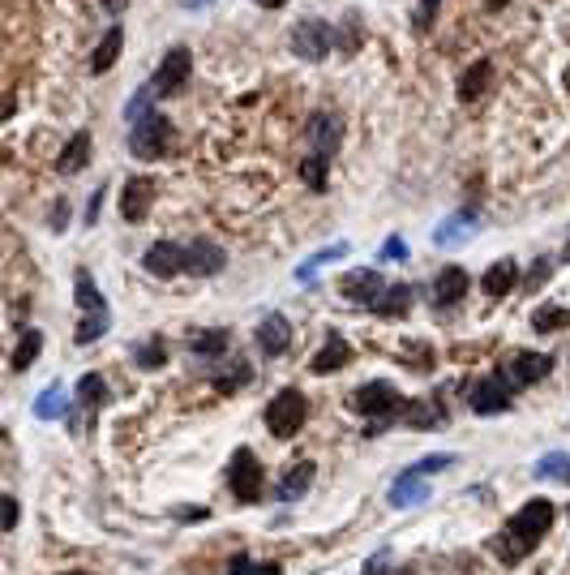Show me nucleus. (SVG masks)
<instances>
[{
	"label": "nucleus",
	"instance_id": "f257e3e1",
	"mask_svg": "<svg viewBox=\"0 0 570 575\" xmlns=\"http://www.w3.org/2000/svg\"><path fill=\"white\" fill-rule=\"evenodd\" d=\"M554 503H545V498H532L527 507H519V515L506 524V537L498 541V554H502L506 562H519L527 559L532 550L540 545V537L554 528Z\"/></svg>",
	"mask_w": 570,
	"mask_h": 575
},
{
	"label": "nucleus",
	"instance_id": "f03ea898",
	"mask_svg": "<svg viewBox=\"0 0 570 575\" xmlns=\"http://www.w3.org/2000/svg\"><path fill=\"white\" fill-rule=\"evenodd\" d=\"M352 408L365 412V417H374L369 434H382V429H391L394 421H399L404 399H399V391H394L391 382H365V387H356V395H352Z\"/></svg>",
	"mask_w": 570,
	"mask_h": 575
},
{
	"label": "nucleus",
	"instance_id": "7ed1b4c3",
	"mask_svg": "<svg viewBox=\"0 0 570 575\" xmlns=\"http://www.w3.org/2000/svg\"><path fill=\"white\" fill-rule=\"evenodd\" d=\"M305 417H309V399H305V391L283 387V391L271 399V408H266V429H271L275 438H296V429L305 426Z\"/></svg>",
	"mask_w": 570,
	"mask_h": 575
},
{
	"label": "nucleus",
	"instance_id": "20e7f679",
	"mask_svg": "<svg viewBox=\"0 0 570 575\" xmlns=\"http://www.w3.org/2000/svg\"><path fill=\"white\" fill-rule=\"evenodd\" d=\"M330 48H339V34H335L330 22H322V17H305V22H296L292 26V52L300 56V61L318 65V61L330 56Z\"/></svg>",
	"mask_w": 570,
	"mask_h": 575
},
{
	"label": "nucleus",
	"instance_id": "39448f33",
	"mask_svg": "<svg viewBox=\"0 0 570 575\" xmlns=\"http://www.w3.org/2000/svg\"><path fill=\"white\" fill-rule=\"evenodd\" d=\"M167 150V116L163 112H147L142 120H133L129 129V155L133 159H159Z\"/></svg>",
	"mask_w": 570,
	"mask_h": 575
},
{
	"label": "nucleus",
	"instance_id": "423d86ee",
	"mask_svg": "<svg viewBox=\"0 0 570 575\" xmlns=\"http://www.w3.org/2000/svg\"><path fill=\"white\" fill-rule=\"evenodd\" d=\"M189 73H194V52L176 43V48H167V56L159 61V69H155L150 86H155V95H176V91H185Z\"/></svg>",
	"mask_w": 570,
	"mask_h": 575
},
{
	"label": "nucleus",
	"instance_id": "0eeeda50",
	"mask_svg": "<svg viewBox=\"0 0 570 575\" xmlns=\"http://www.w3.org/2000/svg\"><path fill=\"white\" fill-rule=\"evenodd\" d=\"M232 494H236V503H258L261 498V464L258 455L249 451V446H241L236 455H232Z\"/></svg>",
	"mask_w": 570,
	"mask_h": 575
},
{
	"label": "nucleus",
	"instance_id": "6e6552de",
	"mask_svg": "<svg viewBox=\"0 0 570 575\" xmlns=\"http://www.w3.org/2000/svg\"><path fill=\"white\" fill-rule=\"evenodd\" d=\"M510 382H506V374L498 369V374H489V379H480L472 387V395H468V404H472V412H480V417H493V412H506L510 408Z\"/></svg>",
	"mask_w": 570,
	"mask_h": 575
},
{
	"label": "nucleus",
	"instance_id": "1a4fd4ad",
	"mask_svg": "<svg viewBox=\"0 0 570 575\" xmlns=\"http://www.w3.org/2000/svg\"><path fill=\"white\" fill-rule=\"evenodd\" d=\"M502 374L510 387H532V382L554 374V357H545V352H515V357L502 365Z\"/></svg>",
	"mask_w": 570,
	"mask_h": 575
},
{
	"label": "nucleus",
	"instance_id": "9d476101",
	"mask_svg": "<svg viewBox=\"0 0 570 575\" xmlns=\"http://www.w3.org/2000/svg\"><path fill=\"white\" fill-rule=\"evenodd\" d=\"M343 142V116L335 112H318L309 120V155H322V159H335V150Z\"/></svg>",
	"mask_w": 570,
	"mask_h": 575
},
{
	"label": "nucleus",
	"instance_id": "9b49d317",
	"mask_svg": "<svg viewBox=\"0 0 570 575\" xmlns=\"http://www.w3.org/2000/svg\"><path fill=\"white\" fill-rule=\"evenodd\" d=\"M185 263H189V254H185L176 241H155V245L142 254V266H147L150 275H159V280H172V275H180V271H185Z\"/></svg>",
	"mask_w": 570,
	"mask_h": 575
},
{
	"label": "nucleus",
	"instance_id": "f8f14e48",
	"mask_svg": "<svg viewBox=\"0 0 570 575\" xmlns=\"http://www.w3.org/2000/svg\"><path fill=\"white\" fill-rule=\"evenodd\" d=\"M399 421H404L407 429H442L451 421V412H446V404H442L438 395H429V399L404 404V408H399Z\"/></svg>",
	"mask_w": 570,
	"mask_h": 575
},
{
	"label": "nucleus",
	"instance_id": "ddd939ff",
	"mask_svg": "<svg viewBox=\"0 0 570 575\" xmlns=\"http://www.w3.org/2000/svg\"><path fill=\"white\" fill-rule=\"evenodd\" d=\"M339 292L347 301H356V305H374L377 296L386 292V283H382V275H377L374 266H360V271H347L339 280Z\"/></svg>",
	"mask_w": 570,
	"mask_h": 575
},
{
	"label": "nucleus",
	"instance_id": "4468645a",
	"mask_svg": "<svg viewBox=\"0 0 570 575\" xmlns=\"http://www.w3.org/2000/svg\"><path fill=\"white\" fill-rule=\"evenodd\" d=\"M150 202H155V181L150 177H133L125 185V194H120V215H125V224H142L150 215Z\"/></svg>",
	"mask_w": 570,
	"mask_h": 575
},
{
	"label": "nucleus",
	"instance_id": "2eb2a0df",
	"mask_svg": "<svg viewBox=\"0 0 570 575\" xmlns=\"http://www.w3.org/2000/svg\"><path fill=\"white\" fill-rule=\"evenodd\" d=\"M258 348L266 357H283L288 348H292V322L283 318V313H271V318H261L258 322Z\"/></svg>",
	"mask_w": 570,
	"mask_h": 575
},
{
	"label": "nucleus",
	"instance_id": "dca6fc26",
	"mask_svg": "<svg viewBox=\"0 0 570 575\" xmlns=\"http://www.w3.org/2000/svg\"><path fill=\"white\" fill-rule=\"evenodd\" d=\"M185 254H189L185 271H189V275H197V280H206V275H219V271L228 266V254L214 245V241H194V245L185 249Z\"/></svg>",
	"mask_w": 570,
	"mask_h": 575
},
{
	"label": "nucleus",
	"instance_id": "f3484780",
	"mask_svg": "<svg viewBox=\"0 0 570 575\" xmlns=\"http://www.w3.org/2000/svg\"><path fill=\"white\" fill-rule=\"evenodd\" d=\"M253 379V365L244 361V357H219V361L211 365V382H214V391H241L244 382Z\"/></svg>",
	"mask_w": 570,
	"mask_h": 575
},
{
	"label": "nucleus",
	"instance_id": "a211bd4d",
	"mask_svg": "<svg viewBox=\"0 0 570 575\" xmlns=\"http://www.w3.org/2000/svg\"><path fill=\"white\" fill-rule=\"evenodd\" d=\"M421 503H429V485L416 468H407L391 485V507H421Z\"/></svg>",
	"mask_w": 570,
	"mask_h": 575
},
{
	"label": "nucleus",
	"instance_id": "6ab92c4d",
	"mask_svg": "<svg viewBox=\"0 0 570 575\" xmlns=\"http://www.w3.org/2000/svg\"><path fill=\"white\" fill-rule=\"evenodd\" d=\"M519 280H523L519 263H515V258H502V263H493L485 275H480V288H485L489 296H506V292L519 288Z\"/></svg>",
	"mask_w": 570,
	"mask_h": 575
},
{
	"label": "nucleus",
	"instance_id": "aec40b11",
	"mask_svg": "<svg viewBox=\"0 0 570 575\" xmlns=\"http://www.w3.org/2000/svg\"><path fill=\"white\" fill-rule=\"evenodd\" d=\"M468 296V271L463 266H446L438 280H433V301L438 305H459Z\"/></svg>",
	"mask_w": 570,
	"mask_h": 575
},
{
	"label": "nucleus",
	"instance_id": "412c9836",
	"mask_svg": "<svg viewBox=\"0 0 570 575\" xmlns=\"http://www.w3.org/2000/svg\"><path fill=\"white\" fill-rule=\"evenodd\" d=\"M309 485H313V464L300 460V464H292V468L279 477L275 494L283 498V503H296V498H305V494H309Z\"/></svg>",
	"mask_w": 570,
	"mask_h": 575
},
{
	"label": "nucleus",
	"instance_id": "4be33fe9",
	"mask_svg": "<svg viewBox=\"0 0 570 575\" xmlns=\"http://www.w3.org/2000/svg\"><path fill=\"white\" fill-rule=\"evenodd\" d=\"M86 164H90V133L78 129L73 138H69V147L61 150V159H56V172H61V177H73V172H81Z\"/></svg>",
	"mask_w": 570,
	"mask_h": 575
},
{
	"label": "nucleus",
	"instance_id": "5701e85b",
	"mask_svg": "<svg viewBox=\"0 0 570 575\" xmlns=\"http://www.w3.org/2000/svg\"><path fill=\"white\" fill-rule=\"evenodd\" d=\"M232 348V331H197V335H189V352L194 357H211V361H219V357H228Z\"/></svg>",
	"mask_w": 570,
	"mask_h": 575
},
{
	"label": "nucleus",
	"instance_id": "b1692460",
	"mask_svg": "<svg viewBox=\"0 0 570 575\" xmlns=\"http://www.w3.org/2000/svg\"><path fill=\"white\" fill-rule=\"evenodd\" d=\"M407 305H412V283H386V292L374 301L377 318H404Z\"/></svg>",
	"mask_w": 570,
	"mask_h": 575
},
{
	"label": "nucleus",
	"instance_id": "393cba45",
	"mask_svg": "<svg viewBox=\"0 0 570 575\" xmlns=\"http://www.w3.org/2000/svg\"><path fill=\"white\" fill-rule=\"evenodd\" d=\"M347 361H352V344H343L339 335H330L322 344V352L313 357V374H335V369H343Z\"/></svg>",
	"mask_w": 570,
	"mask_h": 575
},
{
	"label": "nucleus",
	"instance_id": "a878e982",
	"mask_svg": "<svg viewBox=\"0 0 570 575\" xmlns=\"http://www.w3.org/2000/svg\"><path fill=\"white\" fill-rule=\"evenodd\" d=\"M476 228H480V219L463 211V215H455V219H446V224L433 232V245H459V241H468Z\"/></svg>",
	"mask_w": 570,
	"mask_h": 575
},
{
	"label": "nucleus",
	"instance_id": "bb28decb",
	"mask_svg": "<svg viewBox=\"0 0 570 575\" xmlns=\"http://www.w3.org/2000/svg\"><path fill=\"white\" fill-rule=\"evenodd\" d=\"M489 78H493V65H489V61H476V65L459 78V99H463V103H476V99L485 95Z\"/></svg>",
	"mask_w": 570,
	"mask_h": 575
},
{
	"label": "nucleus",
	"instance_id": "cd10ccee",
	"mask_svg": "<svg viewBox=\"0 0 570 575\" xmlns=\"http://www.w3.org/2000/svg\"><path fill=\"white\" fill-rule=\"evenodd\" d=\"M120 43H125V31L112 26V31L103 34V43L95 48V56H90V73H108L116 65V56H120Z\"/></svg>",
	"mask_w": 570,
	"mask_h": 575
},
{
	"label": "nucleus",
	"instance_id": "c85d7f7f",
	"mask_svg": "<svg viewBox=\"0 0 570 575\" xmlns=\"http://www.w3.org/2000/svg\"><path fill=\"white\" fill-rule=\"evenodd\" d=\"M343 254H347V241H335V245H326V249H318L309 263H300L296 266V280H313L322 266H330V263H339Z\"/></svg>",
	"mask_w": 570,
	"mask_h": 575
},
{
	"label": "nucleus",
	"instance_id": "c756f323",
	"mask_svg": "<svg viewBox=\"0 0 570 575\" xmlns=\"http://www.w3.org/2000/svg\"><path fill=\"white\" fill-rule=\"evenodd\" d=\"M73 296H78V305H81L86 313L108 310V301H103V292L95 288V280H90V271H78V288H73Z\"/></svg>",
	"mask_w": 570,
	"mask_h": 575
},
{
	"label": "nucleus",
	"instance_id": "7c9ffc66",
	"mask_svg": "<svg viewBox=\"0 0 570 575\" xmlns=\"http://www.w3.org/2000/svg\"><path fill=\"white\" fill-rule=\"evenodd\" d=\"M39 348H43V335H39L34 327L22 331V340H17V348H14V369H17V374H22V369L39 357Z\"/></svg>",
	"mask_w": 570,
	"mask_h": 575
},
{
	"label": "nucleus",
	"instance_id": "2f4dec72",
	"mask_svg": "<svg viewBox=\"0 0 570 575\" xmlns=\"http://www.w3.org/2000/svg\"><path fill=\"white\" fill-rule=\"evenodd\" d=\"M61 412H69L65 408V387H48V391L34 399V417H39V421H52V417H61Z\"/></svg>",
	"mask_w": 570,
	"mask_h": 575
},
{
	"label": "nucleus",
	"instance_id": "473e14b6",
	"mask_svg": "<svg viewBox=\"0 0 570 575\" xmlns=\"http://www.w3.org/2000/svg\"><path fill=\"white\" fill-rule=\"evenodd\" d=\"M570 322V310H562V305H540L537 313H532V327L540 331V335H549V331H562Z\"/></svg>",
	"mask_w": 570,
	"mask_h": 575
},
{
	"label": "nucleus",
	"instance_id": "72a5a7b5",
	"mask_svg": "<svg viewBox=\"0 0 570 575\" xmlns=\"http://www.w3.org/2000/svg\"><path fill=\"white\" fill-rule=\"evenodd\" d=\"M78 399L86 404V408H99V404L108 399V382H103V374H86V379L78 382Z\"/></svg>",
	"mask_w": 570,
	"mask_h": 575
},
{
	"label": "nucleus",
	"instance_id": "f704fd0d",
	"mask_svg": "<svg viewBox=\"0 0 570 575\" xmlns=\"http://www.w3.org/2000/svg\"><path fill=\"white\" fill-rule=\"evenodd\" d=\"M108 331V310H99V313H81V322H78V344H95L99 335Z\"/></svg>",
	"mask_w": 570,
	"mask_h": 575
},
{
	"label": "nucleus",
	"instance_id": "c9c22d12",
	"mask_svg": "<svg viewBox=\"0 0 570 575\" xmlns=\"http://www.w3.org/2000/svg\"><path fill=\"white\" fill-rule=\"evenodd\" d=\"M326 168H330V159H322V155H309L300 164V177H305V185H309L313 194H326Z\"/></svg>",
	"mask_w": 570,
	"mask_h": 575
},
{
	"label": "nucleus",
	"instance_id": "e433bc0d",
	"mask_svg": "<svg viewBox=\"0 0 570 575\" xmlns=\"http://www.w3.org/2000/svg\"><path fill=\"white\" fill-rule=\"evenodd\" d=\"M537 477L540 481H566L570 477V455H562V451H557V455H545V460L537 464Z\"/></svg>",
	"mask_w": 570,
	"mask_h": 575
},
{
	"label": "nucleus",
	"instance_id": "4c0bfd02",
	"mask_svg": "<svg viewBox=\"0 0 570 575\" xmlns=\"http://www.w3.org/2000/svg\"><path fill=\"white\" fill-rule=\"evenodd\" d=\"M228 575H283V567L279 562H253V559H236L228 562Z\"/></svg>",
	"mask_w": 570,
	"mask_h": 575
},
{
	"label": "nucleus",
	"instance_id": "58836bf2",
	"mask_svg": "<svg viewBox=\"0 0 570 575\" xmlns=\"http://www.w3.org/2000/svg\"><path fill=\"white\" fill-rule=\"evenodd\" d=\"M133 361L142 365V369H163V340H147L142 348H133Z\"/></svg>",
	"mask_w": 570,
	"mask_h": 575
},
{
	"label": "nucleus",
	"instance_id": "ea45409f",
	"mask_svg": "<svg viewBox=\"0 0 570 575\" xmlns=\"http://www.w3.org/2000/svg\"><path fill=\"white\" fill-rule=\"evenodd\" d=\"M438 9H442V0H421V9H416V22H412V26H416V31H433V22H438Z\"/></svg>",
	"mask_w": 570,
	"mask_h": 575
},
{
	"label": "nucleus",
	"instance_id": "a19ab883",
	"mask_svg": "<svg viewBox=\"0 0 570 575\" xmlns=\"http://www.w3.org/2000/svg\"><path fill=\"white\" fill-rule=\"evenodd\" d=\"M549 275H554V263H549V258H537V266L527 271V288H540Z\"/></svg>",
	"mask_w": 570,
	"mask_h": 575
},
{
	"label": "nucleus",
	"instance_id": "79ce46f5",
	"mask_svg": "<svg viewBox=\"0 0 570 575\" xmlns=\"http://www.w3.org/2000/svg\"><path fill=\"white\" fill-rule=\"evenodd\" d=\"M382 258H386V263H404V258H407V245H404V236H391V241H386V245H382Z\"/></svg>",
	"mask_w": 570,
	"mask_h": 575
},
{
	"label": "nucleus",
	"instance_id": "37998d69",
	"mask_svg": "<svg viewBox=\"0 0 570 575\" xmlns=\"http://www.w3.org/2000/svg\"><path fill=\"white\" fill-rule=\"evenodd\" d=\"M446 464H455V455H429V460L416 464V473H421V477H429V473H442Z\"/></svg>",
	"mask_w": 570,
	"mask_h": 575
},
{
	"label": "nucleus",
	"instance_id": "c03bdc74",
	"mask_svg": "<svg viewBox=\"0 0 570 575\" xmlns=\"http://www.w3.org/2000/svg\"><path fill=\"white\" fill-rule=\"evenodd\" d=\"M65 211H69V202H65V197H56V206H52V228H56V232L65 228Z\"/></svg>",
	"mask_w": 570,
	"mask_h": 575
},
{
	"label": "nucleus",
	"instance_id": "a18cd8bd",
	"mask_svg": "<svg viewBox=\"0 0 570 575\" xmlns=\"http://www.w3.org/2000/svg\"><path fill=\"white\" fill-rule=\"evenodd\" d=\"M103 194H108V189H95V194H90V206H86V224H95V219H99V206H103Z\"/></svg>",
	"mask_w": 570,
	"mask_h": 575
},
{
	"label": "nucleus",
	"instance_id": "49530a36",
	"mask_svg": "<svg viewBox=\"0 0 570 575\" xmlns=\"http://www.w3.org/2000/svg\"><path fill=\"white\" fill-rule=\"evenodd\" d=\"M5 528H17V503L5 498Z\"/></svg>",
	"mask_w": 570,
	"mask_h": 575
},
{
	"label": "nucleus",
	"instance_id": "de8ad7c7",
	"mask_svg": "<svg viewBox=\"0 0 570 575\" xmlns=\"http://www.w3.org/2000/svg\"><path fill=\"white\" fill-rule=\"evenodd\" d=\"M365 575H386V559H369L365 562Z\"/></svg>",
	"mask_w": 570,
	"mask_h": 575
},
{
	"label": "nucleus",
	"instance_id": "09e8293b",
	"mask_svg": "<svg viewBox=\"0 0 570 575\" xmlns=\"http://www.w3.org/2000/svg\"><path fill=\"white\" fill-rule=\"evenodd\" d=\"M261 9H283V5H288V0H258Z\"/></svg>",
	"mask_w": 570,
	"mask_h": 575
},
{
	"label": "nucleus",
	"instance_id": "8fccbe9b",
	"mask_svg": "<svg viewBox=\"0 0 570 575\" xmlns=\"http://www.w3.org/2000/svg\"><path fill=\"white\" fill-rule=\"evenodd\" d=\"M103 5H108L112 14H120V5H125V0H103Z\"/></svg>",
	"mask_w": 570,
	"mask_h": 575
},
{
	"label": "nucleus",
	"instance_id": "3c124183",
	"mask_svg": "<svg viewBox=\"0 0 570 575\" xmlns=\"http://www.w3.org/2000/svg\"><path fill=\"white\" fill-rule=\"evenodd\" d=\"M69 575H90V571H69Z\"/></svg>",
	"mask_w": 570,
	"mask_h": 575
},
{
	"label": "nucleus",
	"instance_id": "603ef678",
	"mask_svg": "<svg viewBox=\"0 0 570 575\" xmlns=\"http://www.w3.org/2000/svg\"><path fill=\"white\" fill-rule=\"evenodd\" d=\"M399 575H412V571H399Z\"/></svg>",
	"mask_w": 570,
	"mask_h": 575
},
{
	"label": "nucleus",
	"instance_id": "864d4df0",
	"mask_svg": "<svg viewBox=\"0 0 570 575\" xmlns=\"http://www.w3.org/2000/svg\"><path fill=\"white\" fill-rule=\"evenodd\" d=\"M566 258H570V254H566Z\"/></svg>",
	"mask_w": 570,
	"mask_h": 575
},
{
	"label": "nucleus",
	"instance_id": "5fc2aeb1",
	"mask_svg": "<svg viewBox=\"0 0 570 575\" xmlns=\"http://www.w3.org/2000/svg\"><path fill=\"white\" fill-rule=\"evenodd\" d=\"M566 481H570V477H566Z\"/></svg>",
	"mask_w": 570,
	"mask_h": 575
}]
</instances>
